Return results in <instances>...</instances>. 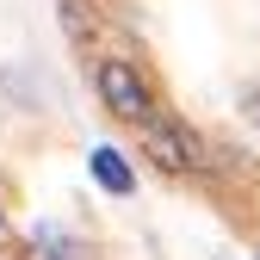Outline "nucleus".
I'll list each match as a JSON object with an SVG mask.
<instances>
[{
	"label": "nucleus",
	"instance_id": "1",
	"mask_svg": "<svg viewBox=\"0 0 260 260\" xmlns=\"http://www.w3.org/2000/svg\"><path fill=\"white\" fill-rule=\"evenodd\" d=\"M93 93H100V106L118 118V124H149V118H161V93H155V81L143 75V62L137 56H93Z\"/></svg>",
	"mask_w": 260,
	"mask_h": 260
},
{
	"label": "nucleus",
	"instance_id": "2",
	"mask_svg": "<svg viewBox=\"0 0 260 260\" xmlns=\"http://www.w3.org/2000/svg\"><path fill=\"white\" fill-rule=\"evenodd\" d=\"M137 149L149 155V168H161L168 180L211 174V143L192 124H180V118H149V124H137Z\"/></svg>",
	"mask_w": 260,
	"mask_h": 260
},
{
	"label": "nucleus",
	"instance_id": "3",
	"mask_svg": "<svg viewBox=\"0 0 260 260\" xmlns=\"http://www.w3.org/2000/svg\"><path fill=\"white\" fill-rule=\"evenodd\" d=\"M56 19H62V38H69L81 56L100 50V38H106V13L93 7V0H56Z\"/></svg>",
	"mask_w": 260,
	"mask_h": 260
},
{
	"label": "nucleus",
	"instance_id": "4",
	"mask_svg": "<svg viewBox=\"0 0 260 260\" xmlns=\"http://www.w3.org/2000/svg\"><path fill=\"white\" fill-rule=\"evenodd\" d=\"M87 174H93V186H100V192H112V199H130V192H137L130 155H124V149H112V143H100V149L87 155Z\"/></svg>",
	"mask_w": 260,
	"mask_h": 260
},
{
	"label": "nucleus",
	"instance_id": "5",
	"mask_svg": "<svg viewBox=\"0 0 260 260\" xmlns=\"http://www.w3.org/2000/svg\"><path fill=\"white\" fill-rule=\"evenodd\" d=\"M38 248H44V260H81V242L56 236V230H38Z\"/></svg>",
	"mask_w": 260,
	"mask_h": 260
},
{
	"label": "nucleus",
	"instance_id": "6",
	"mask_svg": "<svg viewBox=\"0 0 260 260\" xmlns=\"http://www.w3.org/2000/svg\"><path fill=\"white\" fill-rule=\"evenodd\" d=\"M254 260H260V254H254Z\"/></svg>",
	"mask_w": 260,
	"mask_h": 260
}]
</instances>
